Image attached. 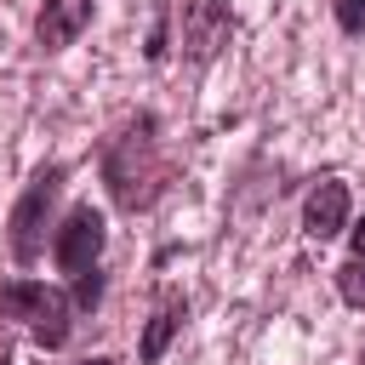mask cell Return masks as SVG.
<instances>
[{"mask_svg": "<svg viewBox=\"0 0 365 365\" xmlns=\"http://www.w3.org/2000/svg\"><path fill=\"white\" fill-rule=\"evenodd\" d=\"M348 245H354V251H348V257H365V217H359V222H354V228H348Z\"/></svg>", "mask_w": 365, "mask_h": 365, "instance_id": "13", "label": "cell"}, {"mask_svg": "<svg viewBox=\"0 0 365 365\" xmlns=\"http://www.w3.org/2000/svg\"><path fill=\"white\" fill-rule=\"evenodd\" d=\"M348 211H354L348 182L325 177V182H314V188H308V200H302V234L325 245V240H336V234L348 228Z\"/></svg>", "mask_w": 365, "mask_h": 365, "instance_id": "6", "label": "cell"}, {"mask_svg": "<svg viewBox=\"0 0 365 365\" xmlns=\"http://www.w3.org/2000/svg\"><path fill=\"white\" fill-rule=\"evenodd\" d=\"M103 182H108V200L120 211H148L165 182H171V160H165V143H160V120L143 108L131 114L108 143H103Z\"/></svg>", "mask_w": 365, "mask_h": 365, "instance_id": "1", "label": "cell"}, {"mask_svg": "<svg viewBox=\"0 0 365 365\" xmlns=\"http://www.w3.org/2000/svg\"><path fill=\"white\" fill-rule=\"evenodd\" d=\"M336 29L342 34H365V0H336Z\"/></svg>", "mask_w": 365, "mask_h": 365, "instance_id": "12", "label": "cell"}, {"mask_svg": "<svg viewBox=\"0 0 365 365\" xmlns=\"http://www.w3.org/2000/svg\"><path fill=\"white\" fill-rule=\"evenodd\" d=\"M182 319H188V297H182V291H160V302H154V314H148V325H143L137 359H143V365H160L165 348H171V336L182 331Z\"/></svg>", "mask_w": 365, "mask_h": 365, "instance_id": "8", "label": "cell"}, {"mask_svg": "<svg viewBox=\"0 0 365 365\" xmlns=\"http://www.w3.org/2000/svg\"><path fill=\"white\" fill-rule=\"evenodd\" d=\"M91 11H97V0H40V17H34V40H40V51H63V46H74V40L86 34Z\"/></svg>", "mask_w": 365, "mask_h": 365, "instance_id": "7", "label": "cell"}, {"mask_svg": "<svg viewBox=\"0 0 365 365\" xmlns=\"http://www.w3.org/2000/svg\"><path fill=\"white\" fill-rule=\"evenodd\" d=\"M80 365H120L114 354H91V359H80Z\"/></svg>", "mask_w": 365, "mask_h": 365, "instance_id": "14", "label": "cell"}, {"mask_svg": "<svg viewBox=\"0 0 365 365\" xmlns=\"http://www.w3.org/2000/svg\"><path fill=\"white\" fill-rule=\"evenodd\" d=\"M80 314H91L97 302H103V268H86V274H74V297H68Z\"/></svg>", "mask_w": 365, "mask_h": 365, "instance_id": "11", "label": "cell"}, {"mask_svg": "<svg viewBox=\"0 0 365 365\" xmlns=\"http://www.w3.org/2000/svg\"><path fill=\"white\" fill-rule=\"evenodd\" d=\"M63 182H68V165H63V160H46V165L23 182V194H17L11 217H6V245H11V262H17V268L40 262L51 211H57V200H63Z\"/></svg>", "mask_w": 365, "mask_h": 365, "instance_id": "2", "label": "cell"}, {"mask_svg": "<svg viewBox=\"0 0 365 365\" xmlns=\"http://www.w3.org/2000/svg\"><path fill=\"white\" fill-rule=\"evenodd\" d=\"M165 51H171V6H160V11H154V29H148L143 57H148V63H165Z\"/></svg>", "mask_w": 365, "mask_h": 365, "instance_id": "10", "label": "cell"}, {"mask_svg": "<svg viewBox=\"0 0 365 365\" xmlns=\"http://www.w3.org/2000/svg\"><path fill=\"white\" fill-rule=\"evenodd\" d=\"M336 291H342L348 308H365V257H348L336 268Z\"/></svg>", "mask_w": 365, "mask_h": 365, "instance_id": "9", "label": "cell"}, {"mask_svg": "<svg viewBox=\"0 0 365 365\" xmlns=\"http://www.w3.org/2000/svg\"><path fill=\"white\" fill-rule=\"evenodd\" d=\"M103 245H108V222L97 205H74L57 228H51V257L63 274H86L103 262Z\"/></svg>", "mask_w": 365, "mask_h": 365, "instance_id": "5", "label": "cell"}, {"mask_svg": "<svg viewBox=\"0 0 365 365\" xmlns=\"http://www.w3.org/2000/svg\"><path fill=\"white\" fill-rule=\"evenodd\" d=\"M68 314H74V302L46 279H6L0 285V319L23 325L34 348H63L68 331H74Z\"/></svg>", "mask_w": 365, "mask_h": 365, "instance_id": "3", "label": "cell"}, {"mask_svg": "<svg viewBox=\"0 0 365 365\" xmlns=\"http://www.w3.org/2000/svg\"><path fill=\"white\" fill-rule=\"evenodd\" d=\"M171 11H177V46L188 51L194 68H205L234 34V17L222 0H171Z\"/></svg>", "mask_w": 365, "mask_h": 365, "instance_id": "4", "label": "cell"}]
</instances>
